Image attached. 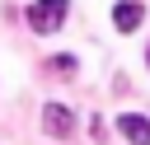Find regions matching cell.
Masks as SVG:
<instances>
[{
    "label": "cell",
    "mask_w": 150,
    "mask_h": 145,
    "mask_svg": "<svg viewBox=\"0 0 150 145\" xmlns=\"http://www.w3.org/2000/svg\"><path fill=\"white\" fill-rule=\"evenodd\" d=\"M66 9H70V0H33V5H28L33 33H56V28L66 23Z\"/></svg>",
    "instance_id": "1"
},
{
    "label": "cell",
    "mask_w": 150,
    "mask_h": 145,
    "mask_svg": "<svg viewBox=\"0 0 150 145\" xmlns=\"http://www.w3.org/2000/svg\"><path fill=\"white\" fill-rule=\"evenodd\" d=\"M141 19H145L141 0H117V5H112V28H117V33H136Z\"/></svg>",
    "instance_id": "3"
},
{
    "label": "cell",
    "mask_w": 150,
    "mask_h": 145,
    "mask_svg": "<svg viewBox=\"0 0 150 145\" xmlns=\"http://www.w3.org/2000/svg\"><path fill=\"white\" fill-rule=\"evenodd\" d=\"M47 70H52V75H75V56H52Z\"/></svg>",
    "instance_id": "5"
},
{
    "label": "cell",
    "mask_w": 150,
    "mask_h": 145,
    "mask_svg": "<svg viewBox=\"0 0 150 145\" xmlns=\"http://www.w3.org/2000/svg\"><path fill=\"white\" fill-rule=\"evenodd\" d=\"M42 131L56 136V140L70 136V131H75V112H70L66 103H47V108H42Z\"/></svg>",
    "instance_id": "2"
},
{
    "label": "cell",
    "mask_w": 150,
    "mask_h": 145,
    "mask_svg": "<svg viewBox=\"0 0 150 145\" xmlns=\"http://www.w3.org/2000/svg\"><path fill=\"white\" fill-rule=\"evenodd\" d=\"M145 61H150V56H145Z\"/></svg>",
    "instance_id": "6"
},
{
    "label": "cell",
    "mask_w": 150,
    "mask_h": 145,
    "mask_svg": "<svg viewBox=\"0 0 150 145\" xmlns=\"http://www.w3.org/2000/svg\"><path fill=\"white\" fill-rule=\"evenodd\" d=\"M117 131H122L131 145H150V122L136 117V112H117Z\"/></svg>",
    "instance_id": "4"
}]
</instances>
